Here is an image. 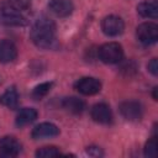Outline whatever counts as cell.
I'll return each instance as SVG.
<instances>
[{
	"label": "cell",
	"instance_id": "obj_13",
	"mask_svg": "<svg viewBox=\"0 0 158 158\" xmlns=\"http://www.w3.org/2000/svg\"><path fill=\"white\" fill-rule=\"evenodd\" d=\"M62 106L63 109H65L68 112L73 114V115H79L84 111L85 109V102L75 96H70V98H65L62 101Z\"/></svg>",
	"mask_w": 158,
	"mask_h": 158
},
{
	"label": "cell",
	"instance_id": "obj_18",
	"mask_svg": "<svg viewBox=\"0 0 158 158\" xmlns=\"http://www.w3.org/2000/svg\"><path fill=\"white\" fill-rule=\"evenodd\" d=\"M57 156H60V151L59 148L54 146L41 147L36 151V157H40V158H51V157H57Z\"/></svg>",
	"mask_w": 158,
	"mask_h": 158
},
{
	"label": "cell",
	"instance_id": "obj_15",
	"mask_svg": "<svg viewBox=\"0 0 158 158\" xmlns=\"http://www.w3.org/2000/svg\"><path fill=\"white\" fill-rule=\"evenodd\" d=\"M0 104L9 107V109H16L19 105V93L15 89V86L7 88V90L0 96Z\"/></svg>",
	"mask_w": 158,
	"mask_h": 158
},
{
	"label": "cell",
	"instance_id": "obj_19",
	"mask_svg": "<svg viewBox=\"0 0 158 158\" xmlns=\"http://www.w3.org/2000/svg\"><path fill=\"white\" fill-rule=\"evenodd\" d=\"M143 153L147 158H154L157 157V153H158V144H157V138L156 137H152L149 138L146 144H144V149H143Z\"/></svg>",
	"mask_w": 158,
	"mask_h": 158
},
{
	"label": "cell",
	"instance_id": "obj_5",
	"mask_svg": "<svg viewBox=\"0 0 158 158\" xmlns=\"http://www.w3.org/2000/svg\"><path fill=\"white\" fill-rule=\"evenodd\" d=\"M101 30L109 37H116L121 35L125 30L123 20L116 15H109L101 21Z\"/></svg>",
	"mask_w": 158,
	"mask_h": 158
},
{
	"label": "cell",
	"instance_id": "obj_14",
	"mask_svg": "<svg viewBox=\"0 0 158 158\" xmlns=\"http://www.w3.org/2000/svg\"><path fill=\"white\" fill-rule=\"evenodd\" d=\"M36 118H37V111L32 107H25L19 111V114L16 115L15 122H16V126L22 127V126L32 123Z\"/></svg>",
	"mask_w": 158,
	"mask_h": 158
},
{
	"label": "cell",
	"instance_id": "obj_20",
	"mask_svg": "<svg viewBox=\"0 0 158 158\" xmlns=\"http://www.w3.org/2000/svg\"><path fill=\"white\" fill-rule=\"evenodd\" d=\"M9 2L14 5L16 9H19L20 11L28 9L31 5V0H9Z\"/></svg>",
	"mask_w": 158,
	"mask_h": 158
},
{
	"label": "cell",
	"instance_id": "obj_16",
	"mask_svg": "<svg viewBox=\"0 0 158 158\" xmlns=\"http://www.w3.org/2000/svg\"><path fill=\"white\" fill-rule=\"evenodd\" d=\"M137 12L139 16L146 19H157L158 17V7L154 2L143 1L137 5Z\"/></svg>",
	"mask_w": 158,
	"mask_h": 158
},
{
	"label": "cell",
	"instance_id": "obj_6",
	"mask_svg": "<svg viewBox=\"0 0 158 158\" xmlns=\"http://www.w3.org/2000/svg\"><path fill=\"white\" fill-rule=\"evenodd\" d=\"M120 114L127 121H139L143 115V107L138 101L127 100L122 101L118 106Z\"/></svg>",
	"mask_w": 158,
	"mask_h": 158
},
{
	"label": "cell",
	"instance_id": "obj_22",
	"mask_svg": "<svg viewBox=\"0 0 158 158\" xmlns=\"http://www.w3.org/2000/svg\"><path fill=\"white\" fill-rule=\"evenodd\" d=\"M88 154L89 156H93V157H99V156H102V152L99 147H88L86 149Z\"/></svg>",
	"mask_w": 158,
	"mask_h": 158
},
{
	"label": "cell",
	"instance_id": "obj_12",
	"mask_svg": "<svg viewBox=\"0 0 158 158\" xmlns=\"http://www.w3.org/2000/svg\"><path fill=\"white\" fill-rule=\"evenodd\" d=\"M17 57V48L14 42L10 40H1L0 41V62L1 63H10L14 62Z\"/></svg>",
	"mask_w": 158,
	"mask_h": 158
},
{
	"label": "cell",
	"instance_id": "obj_21",
	"mask_svg": "<svg viewBox=\"0 0 158 158\" xmlns=\"http://www.w3.org/2000/svg\"><path fill=\"white\" fill-rule=\"evenodd\" d=\"M148 70L151 74H153L154 77L158 74V60L157 58H153L149 63H148Z\"/></svg>",
	"mask_w": 158,
	"mask_h": 158
},
{
	"label": "cell",
	"instance_id": "obj_9",
	"mask_svg": "<svg viewBox=\"0 0 158 158\" xmlns=\"http://www.w3.org/2000/svg\"><path fill=\"white\" fill-rule=\"evenodd\" d=\"M90 115L91 118L98 122V123H102V125H107L112 121V112L111 109L107 104L105 102H99L95 104L91 110H90Z\"/></svg>",
	"mask_w": 158,
	"mask_h": 158
},
{
	"label": "cell",
	"instance_id": "obj_11",
	"mask_svg": "<svg viewBox=\"0 0 158 158\" xmlns=\"http://www.w3.org/2000/svg\"><path fill=\"white\" fill-rule=\"evenodd\" d=\"M48 7L58 17H67L72 15L74 10V5L70 0H51Z\"/></svg>",
	"mask_w": 158,
	"mask_h": 158
},
{
	"label": "cell",
	"instance_id": "obj_1",
	"mask_svg": "<svg viewBox=\"0 0 158 158\" xmlns=\"http://www.w3.org/2000/svg\"><path fill=\"white\" fill-rule=\"evenodd\" d=\"M56 23L47 16L38 17L30 32L31 41L42 49H56L58 41L56 37Z\"/></svg>",
	"mask_w": 158,
	"mask_h": 158
},
{
	"label": "cell",
	"instance_id": "obj_23",
	"mask_svg": "<svg viewBox=\"0 0 158 158\" xmlns=\"http://www.w3.org/2000/svg\"><path fill=\"white\" fill-rule=\"evenodd\" d=\"M157 90H158V88H157V86H154V88H153V94H152L154 100H158V96H157Z\"/></svg>",
	"mask_w": 158,
	"mask_h": 158
},
{
	"label": "cell",
	"instance_id": "obj_10",
	"mask_svg": "<svg viewBox=\"0 0 158 158\" xmlns=\"http://www.w3.org/2000/svg\"><path fill=\"white\" fill-rule=\"evenodd\" d=\"M59 135V128L52 123V122H42L37 125L32 132L31 136L33 139H42V138H51Z\"/></svg>",
	"mask_w": 158,
	"mask_h": 158
},
{
	"label": "cell",
	"instance_id": "obj_7",
	"mask_svg": "<svg viewBox=\"0 0 158 158\" xmlns=\"http://www.w3.org/2000/svg\"><path fill=\"white\" fill-rule=\"evenodd\" d=\"M74 88L83 95H95L101 90V83L96 78L83 77L75 81Z\"/></svg>",
	"mask_w": 158,
	"mask_h": 158
},
{
	"label": "cell",
	"instance_id": "obj_2",
	"mask_svg": "<svg viewBox=\"0 0 158 158\" xmlns=\"http://www.w3.org/2000/svg\"><path fill=\"white\" fill-rule=\"evenodd\" d=\"M0 23L5 26H23L26 20L21 11L9 1L0 2Z\"/></svg>",
	"mask_w": 158,
	"mask_h": 158
},
{
	"label": "cell",
	"instance_id": "obj_17",
	"mask_svg": "<svg viewBox=\"0 0 158 158\" xmlns=\"http://www.w3.org/2000/svg\"><path fill=\"white\" fill-rule=\"evenodd\" d=\"M52 86H53V83L52 81H46V83H42V84L37 85L33 89V91H32V98L35 100L42 99L43 96H46L49 93V90L52 89Z\"/></svg>",
	"mask_w": 158,
	"mask_h": 158
},
{
	"label": "cell",
	"instance_id": "obj_8",
	"mask_svg": "<svg viewBox=\"0 0 158 158\" xmlns=\"http://www.w3.org/2000/svg\"><path fill=\"white\" fill-rule=\"evenodd\" d=\"M21 152V144L15 137L5 136L0 138V157L12 158Z\"/></svg>",
	"mask_w": 158,
	"mask_h": 158
},
{
	"label": "cell",
	"instance_id": "obj_4",
	"mask_svg": "<svg viewBox=\"0 0 158 158\" xmlns=\"http://www.w3.org/2000/svg\"><path fill=\"white\" fill-rule=\"evenodd\" d=\"M136 36L142 44H153L158 40V26L154 22H143L137 27Z\"/></svg>",
	"mask_w": 158,
	"mask_h": 158
},
{
	"label": "cell",
	"instance_id": "obj_3",
	"mask_svg": "<svg viewBox=\"0 0 158 158\" xmlns=\"http://www.w3.org/2000/svg\"><path fill=\"white\" fill-rule=\"evenodd\" d=\"M98 56L99 59L105 64H116L121 62L123 57V49L117 42H107L99 48Z\"/></svg>",
	"mask_w": 158,
	"mask_h": 158
}]
</instances>
